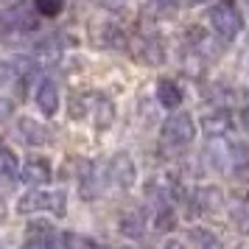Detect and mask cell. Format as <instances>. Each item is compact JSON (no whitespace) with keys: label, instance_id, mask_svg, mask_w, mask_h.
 Listing matches in <instances>:
<instances>
[{"label":"cell","instance_id":"cell-1","mask_svg":"<svg viewBox=\"0 0 249 249\" xmlns=\"http://www.w3.org/2000/svg\"><path fill=\"white\" fill-rule=\"evenodd\" d=\"M210 162L215 171L230 174L232 179L247 182L249 179V143L238 140V137H224L210 146Z\"/></svg>","mask_w":249,"mask_h":249},{"label":"cell","instance_id":"cell-2","mask_svg":"<svg viewBox=\"0 0 249 249\" xmlns=\"http://www.w3.org/2000/svg\"><path fill=\"white\" fill-rule=\"evenodd\" d=\"M14 210L20 215H34V213H48V215H62L68 213V196L65 191H48V188H34V191L23 193Z\"/></svg>","mask_w":249,"mask_h":249},{"label":"cell","instance_id":"cell-3","mask_svg":"<svg viewBox=\"0 0 249 249\" xmlns=\"http://www.w3.org/2000/svg\"><path fill=\"white\" fill-rule=\"evenodd\" d=\"M207 23L221 42H232L244 31V14H241L235 0H215L207 9Z\"/></svg>","mask_w":249,"mask_h":249},{"label":"cell","instance_id":"cell-4","mask_svg":"<svg viewBox=\"0 0 249 249\" xmlns=\"http://www.w3.org/2000/svg\"><path fill=\"white\" fill-rule=\"evenodd\" d=\"M39 28V14L34 12V6H25L23 0L6 9L0 17V42H14V39H23V36L34 34Z\"/></svg>","mask_w":249,"mask_h":249},{"label":"cell","instance_id":"cell-5","mask_svg":"<svg viewBox=\"0 0 249 249\" xmlns=\"http://www.w3.org/2000/svg\"><path fill=\"white\" fill-rule=\"evenodd\" d=\"M160 137H162V146L174 148V151H179V148H188L196 140V121H193L191 112H171L165 118V124L160 129Z\"/></svg>","mask_w":249,"mask_h":249},{"label":"cell","instance_id":"cell-6","mask_svg":"<svg viewBox=\"0 0 249 249\" xmlns=\"http://www.w3.org/2000/svg\"><path fill=\"white\" fill-rule=\"evenodd\" d=\"M101 182H107L109 188H118V191H129L137 182V165L135 160L129 157L126 151H118L115 157H109L101 168Z\"/></svg>","mask_w":249,"mask_h":249},{"label":"cell","instance_id":"cell-7","mask_svg":"<svg viewBox=\"0 0 249 249\" xmlns=\"http://www.w3.org/2000/svg\"><path fill=\"white\" fill-rule=\"evenodd\" d=\"M14 137L23 143V146H31V148H39V146H48L51 143V129H48L42 121H36V118H17L14 121Z\"/></svg>","mask_w":249,"mask_h":249},{"label":"cell","instance_id":"cell-8","mask_svg":"<svg viewBox=\"0 0 249 249\" xmlns=\"http://www.w3.org/2000/svg\"><path fill=\"white\" fill-rule=\"evenodd\" d=\"M87 112L92 118V126L98 132H107L109 126L115 124V101L104 92H92L87 95Z\"/></svg>","mask_w":249,"mask_h":249},{"label":"cell","instance_id":"cell-9","mask_svg":"<svg viewBox=\"0 0 249 249\" xmlns=\"http://www.w3.org/2000/svg\"><path fill=\"white\" fill-rule=\"evenodd\" d=\"M20 179L34 185V188H42L53 179V165L48 157H39V154H31L25 157V162L20 165Z\"/></svg>","mask_w":249,"mask_h":249},{"label":"cell","instance_id":"cell-10","mask_svg":"<svg viewBox=\"0 0 249 249\" xmlns=\"http://www.w3.org/2000/svg\"><path fill=\"white\" fill-rule=\"evenodd\" d=\"M188 202H191L196 215H215L224 210V193L215 185H204V188H199V191L193 193Z\"/></svg>","mask_w":249,"mask_h":249},{"label":"cell","instance_id":"cell-11","mask_svg":"<svg viewBox=\"0 0 249 249\" xmlns=\"http://www.w3.org/2000/svg\"><path fill=\"white\" fill-rule=\"evenodd\" d=\"M202 129L210 137H227L230 132H235V115L230 109H210L202 118Z\"/></svg>","mask_w":249,"mask_h":249},{"label":"cell","instance_id":"cell-12","mask_svg":"<svg viewBox=\"0 0 249 249\" xmlns=\"http://www.w3.org/2000/svg\"><path fill=\"white\" fill-rule=\"evenodd\" d=\"M34 104L36 109L42 115H48V118H53V115L59 112V87L53 79H39V84H36L34 90Z\"/></svg>","mask_w":249,"mask_h":249},{"label":"cell","instance_id":"cell-13","mask_svg":"<svg viewBox=\"0 0 249 249\" xmlns=\"http://www.w3.org/2000/svg\"><path fill=\"white\" fill-rule=\"evenodd\" d=\"M98 165L90 162V160H81V168H79V196L84 202H95L98 199Z\"/></svg>","mask_w":249,"mask_h":249},{"label":"cell","instance_id":"cell-14","mask_svg":"<svg viewBox=\"0 0 249 249\" xmlns=\"http://www.w3.org/2000/svg\"><path fill=\"white\" fill-rule=\"evenodd\" d=\"M146 221H148V213L143 207H135V210H126L121 215V232H124L129 241H140V238L146 235Z\"/></svg>","mask_w":249,"mask_h":249},{"label":"cell","instance_id":"cell-15","mask_svg":"<svg viewBox=\"0 0 249 249\" xmlns=\"http://www.w3.org/2000/svg\"><path fill=\"white\" fill-rule=\"evenodd\" d=\"M53 238H56L53 227H48V224H31V227H28V235H25L23 249H59V244L53 241Z\"/></svg>","mask_w":249,"mask_h":249},{"label":"cell","instance_id":"cell-16","mask_svg":"<svg viewBox=\"0 0 249 249\" xmlns=\"http://www.w3.org/2000/svg\"><path fill=\"white\" fill-rule=\"evenodd\" d=\"M157 101H160V107L177 112L182 107V101H185V90L174 79H160L157 81Z\"/></svg>","mask_w":249,"mask_h":249},{"label":"cell","instance_id":"cell-17","mask_svg":"<svg viewBox=\"0 0 249 249\" xmlns=\"http://www.w3.org/2000/svg\"><path fill=\"white\" fill-rule=\"evenodd\" d=\"M188 241H191L196 249H224L221 235H218L215 230H210V227H204V224H193L191 230H188Z\"/></svg>","mask_w":249,"mask_h":249},{"label":"cell","instance_id":"cell-18","mask_svg":"<svg viewBox=\"0 0 249 249\" xmlns=\"http://www.w3.org/2000/svg\"><path fill=\"white\" fill-rule=\"evenodd\" d=\"M137 56L143 59L146 65H162V62H165L162 39H157V36H143L140 45H137Z\"/></svg>","mask_w":249,"mask_h":249},{"label":"cell","instance_id":"cell-19","mask_svg":"<svg viewBox=\"0 0 249 249\" xmlns=\"http://www.w3.org/2000/svg\"><path fill=\"white\" fill-rule=\"evenodd\" d=\"M59 247L62 249H104L101 241H95L90 235H81V232H62L59 235Z\"/></svg>","mask_w":249,"mask_h":249},{"label":"cell","instance_id":"cell-20","mask_svg":"<svg viewBox=\"0 0 249 249\" xmlns=\"http://www.w3.org/2000/svg\"><path fill=\"white\" fill-rule=\"evenodd\" d=\"M17 174H20V160L14 154V148L3 143L0 137V177H17Z\"/></svg>","mask_w":249,"mask_h":249},{"label":"cell","instance_id":"cell-21","mask_svg":"<svg viewBox=\"0 0 249 249\" xmlns=\"http://www.w3.org/2000/svg\"><path fill=\"white\" fill-rule=\"evenodd\" d=\"M154 227L162 230V232H168L177 227V213H174V207L168 204V196H162L157 204V213H154Z\"/></svg>","mask_w":249,"mask_h":249},{"label":"cell","instance_id":"cell-22","mask_svg":"<svg viewBox=\"0 0 249 249\" xmlns=\"http://www.w3.org/2000/svg\"><path fill=\"white\" fill-rule=\"evenodd\" d=\"M101 45L104 48H118V51H124V48H126V34L115 23H104L101 25Z\"/></svg>","mask_w":249,"mask_h":249},{"label":"cell","instance_id":"cell-23","mask_svg":"<svg viewBox=\"0 0 249 249\" xmlns=\"http://www.w3.org/2000/svg\"><path fill=\"white\" fill-rule=\"evenodd\" d=\"M34 12L39 17H59V14L65 12V0H34Z\"/></svg>","mask_w":249,"mask_h":249},{"label":"cell","instance_id":"cell-24","mask_svg":"<svg viewBox=\"0 0 249 249\" xmlns=\"http://www.w3.org/2000/svg\"><path fill=\"white\" fill-rule=\"evenodd\" d=\"M230 215H232V224H235L238 232H241V235H249V204L235 207Z\"/></svg>","mask_w":249,"mask_h":249},{"label":"cell","instance_id":"cell-25","mask_svg":"<svg viewBox=\"0 0 249 249\" xmlns=\"http://www.w3.org/2000/svg\"><path fill=\"white\" fill-rule=\"evenodd\" d=\"M162 249H188V244H182L179 238H168V241L162 244Z\"/></svg>","mask_w":249,"mask_h":249},{"label":"cell","instance_id":"cell-26","mask_svg":"<svg viewBox=\"0 0 249 249\" xmlns=\"http://www.w3.org/2000/svg\"><path fill=\"white\" fill-rule=\"evenodd\" d=\"M9 115H12V104H9V101H0V121H6Z\"/></svg>","mask_w":249,"mask_h":249},{"label":"cell","instance_id":"cell-27","mask_svg":"<svg viewBox=\"0 0 249 249\" xmlns=\"http://www.w3.org/2000/svg\"><path fill=\"white\" fill-rule=\"evenodd\" d=\"M241 124H244V129H247V135H249V107L244 109V115H241Z\"/></svg>","mask_w":249,"mask_h":249},{"label":"cell","instance_id":"cell-28","mask_svg":"<svg viewBox=\"0 0 249 249\" xmlns=\"http://www.w3.org/2000/svg\"><path fill=\"white\" fill-rule=\"evenodd\" d=\"M174 3H179V6H199L204 0H174Z\"/></svg>","mask_w":249,"mask_h":249},{"label":"cell","instance_id":"cell-29","mask_svg":"<svg viewBox=\"0 0 249 249\" xmlns=\"http://www.w3.org/2000/svg\"><path fill=\"white\" fill-rule=\"evenodd\" d=\"M6 79H9V73H6V70H0V87L6 84Z\"/></svg>","mask_w":249,"mask_h":249},{"label":"cell","instance_id":"cell-30","mask_svg":"<svg viewBox=\"0 0 249 249\" xmlns=\"http://www.w3.org/2000/svg\"><path fill=\"white\" fill-rule=\"evenodd\" d=\"M0 3H9V9H12V6H17L20 0H0Z\"/></svg>","mask_w":249,"mask_h":249}]
</instances>
